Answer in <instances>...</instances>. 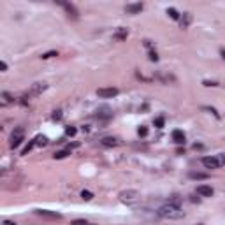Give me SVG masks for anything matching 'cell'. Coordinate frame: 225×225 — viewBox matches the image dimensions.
I'll list each match as a JSON object with an SVG mask.
<instances>
[{"mask_svg":"<svg viewBox=\"0 0 225 225\" xmlns=\"http://www.w3.org/2000/svg\"><path fill=\"white\" fill-rule=\"evenodd\" d=\"M72 225H88V223H86L84 220H74V222H72Z\"/></svg>","mask_w":225,"mask_h":225,"instance_id":"obj_33","label":"cell"},{"mask_svg":"<svg viewBox=\"0 0 225 225\" xmlns=\"http://www.w3.org/2000/svg\"><path fill=\"white\" fill-rule=\"evenodd\" d=\"M0 130H2V125H0Z\"/></svg>","mask_w":225,"mask_h":225,"instance_id":"obj_37","label":"cell"},{"mask_svg":"<svg viewBox=\"0 0 225 225\" xmlns=\"http://www.w3.org/2000/svg\"><path fill=\"white\" fill-rule=\"evenodd\" d=\"M171 139H172V142H176V144H185L186 135H185V132H183V130L176 128V130H172V134H171Z\"/></svg>","mask_w":225,"mask_h":225,"instance_id":"obj_5","label":"cell"},{"mask_svg":"<svg viewBox=\"0 0 225 225\" xmlns=\"http://www.w3.org/2000/svg\"><path fill=\"white\" fill-rule=\"evenodd\" d=\"M216 157V160H218V164H220V167H223V164H225V155L223 153H218V155H215Z\"/></svg>","mask_w":225,"mask_h":225,"instance_id":"obj_26","label":"cell"},{"mask_svg":"<svg viewBox=\"0 0 225 225\" xmlns=\"http://www.w3.org/2000/svg\"><path fill=\"white\" fill-rule=\"evenodd\" d=\"M46 88H48V86L44 83H35L34 86H32V90H30V95H39V93H42Z\"/></svg>","mask_w":225,"mask_h":225,"instance_id":"obj_13","label":"cell"},{"mask_svg":"<svg viewBox=\"0 0 225 225\" xmlns=\"http://www.w3.org/2000/svg\"><path fill=\"white\" fill-rule=\"evenodd\" d=\"M2 97L6 98L7 102H14V98H13V97H11V95H9V93H2Z\"/></svg>","mask_w":225,"mask_h":225,"instance_id":"obj_31","label":"cell"},{"mask_svg":"<svg viewBox=\"0 0 225 225\" xmlns=\"http://www.w3.org/2000/svg\"><path fill=\"white\" fill-rule=\"evenodd\" d=\"M65 134L72 137V135H76V134H77V128H76V127H67V128H65Z\"/></svg>","mask_w":225,"mask_h":225,"instance_id":"obj_24","label":"cell"},{"mask_svg":"<svg viewBox=\"0 0 225 225\" xmlns=\"http://www.w3.org/2000/svg\"><path fill=\"white\" fill-rule=\"evenodd\" d=\"M197 194L202 195V197H213L215 190L211 188V186H208V185H199V186H197Z\"/></svg>","mask_w":225,"mask_h":225,"instance_id":"obj_8","label":"cell"},{"mask_svg":"<svg viewBox=\"0 0 225 225\" xmlns=\"http://www.w3.org/2000/svg\"><path fill=\"white\" fill-rule=\"evenodd\" d=\"M37 215H41V216H46V218H53V220H60L62 215L60 213H56V211H48V209H37L35 211Z\"/></svg>","mask_w":225,"mask_h":225,"instance_id":"obj_9","label":"cell"},{"mask_svg":"<svg viewBox=\"0 0 225 225\" xmlns=\"http://www.w3.org/2000/svg\"><path fill=\"white\" fill-rule=\"evenodd\" d=\"M178 21H179V27H181V28H188L190 23H192V14H190V13H183Z\"/></svg>","mask_w":225,"mask_h":225,"instance_id":"obj_11","label":"cell"},{"mask_svg":"<svg viewBox=\"0 0 225 225\" xmlns=\"http://www.w3.org/2000/svg\"><path fill=\"white\" fill-rule=\"evenodd\" d=\"M53 56H58V51H48V53H42L41 58H42V60H48V58H53Z\"/></svg>","mask_w":225,"mask_h":225,"instance_id":"obj_21","label":"cell"},{"mask_svg":"<svg viewBox=\"0 0 225 225\" xmlns=\"http://www.w3.org/2000/svg\"><path fill=\"white\" fill-rule=\"evenodd\" d=\"M81 197H83L84 201H91V199H93V194H91L90 190H83V192H81Z\"/></svg>","mask_w":225,"mask_h":225,"instance_id":"obj_23","label":"cell"},{"mask_svg":"<svg viewBox=\"0 0 225 225\" xmlns=\"http://www.w3.org/2000/svg\"><path fill=\"white\" fill-rule=\"evenodd\" d=\"M97 95L100 98H112V97H116L118 95V90L116 88H98L97 90Z\"/></svg>","mask_w":225,"mask_h":225,"instance_id":"obj_4","label":"cell"},{"mask_svg":"<svg viewBox=\"0 0 225 225\" xmlns=\"http://www.w3.org/2000/svg\"><path fill=\"white\" fill-rule=\"evenodd\" d=\"M127 35H128V32H127V28H120L118 34L114 35V39H118V41H125Z\"/></svg>","mask_w":225,"mask_h":225,"instance_id":"obj_18","label":"cell"},{"mask_svg":"<svg viewBox=\"0 0 225 225\" xmlns=\"http://www.w3.org/2000/svg\"><path fill=\"white\" fill-rule=\"evenodd\" d=\"M164 125H165V120L162 118V116L160 118H155V127H157V128H162Z\"/></svg>","mask_w":225,"mask_h":225,"instance_id":"obj_25","label":"cell"},{"mask_svg":"<svg viewBox=\"0 0 225 225\" xmlns=\"http://www.w3.org/2000/svg\"><path fill=\"white\" fill-rule=\"evenodd\" d=\"M118 144H120V139H116V137H104L102 139V146H105V148L118 146Z\"/></svg>","mask_w":225,"mask_h":225,"instance_id":"obj_14","label":"cell"},{"mask_svg":"<svg viewBox=\"0 0 225 225\" xmlns=\"http://www.w3.org/2000/svg\"><path fill=\"white\" fill-rule=\"evenodd\" d=\"M142 9H144V6H142L141 2H137V4H128V6H125V13L127 14H139Z\"/></svg>","mask_w":225,"mask_h":225,"instance_id":"obj_7","label":"cell"},{"mask_svg":"<svg viewBox=\"0 0 225 225\" xmlns=\"http://www.w3.org/2000/svg\"><path fill=\"white\" fill-rule=\"evenodd\" d=\"M176 153H178V155H183V153H185V148H178V149H176Z\"/></svg>","mask_w":225,"mask_h":225,"instance_id":"obj_34","label":"cell"},{"mask_svg":"<svg viewBox=\"0 0 225 225\" xmlns=\"http://www.w3.org/2000/svg\"><path fill=\"white\" fill-rule=\"evenodd\" d=\"M202 84H204V86H218L216 81H208V79H206V81H202Z\"/></svg>","mask_w":225,"mask_h":225,"instance_id":"obj_29","label":"cell"},{"mask_svg":"<svg viewBox=\"0 0 225 225\" xmlns=\"http://www.w3.org/2000/svg\"><path fill=\"white\" fill-rule=\"evenodd\" d=\"M58 4H60V6L65 9V11H67V14H69V16H72V18H77V16H79L77 9L72 6V4H67V2H58Z\"/></svg>","mask_w":225,"mask_h":225,"instance_id":"obj_10","label":"cell"},{"mask_svg":"<svg viewBox=\"0 0 225 225\" xmlns=\"http://www.w3.org/2000/svg\"><path fill=\"white\" fill-rule=\"evenodd\" d=\"M188 178L190 179H208L209 174H206V172H190Z\"/></svg>","mask_w":225,"mask_h":225,"instance_id":"obj_15","label":"cell"},{"mask_svg":"<svg viewBox=\"0 0 225 225\" xmlns=\"http://www.w3.org/2000/svg\"><path fill=\"white\" fill-rule=\"evenodd\" d=\"M120 201L123 204H135L141 201V194L137 190H127V192L120 194Z\"/></svg>","mask_w":225,"mask_h":225,"instance_id":"obj_2","label":"cell"},{"mask_svg":"<svg viewBox=\"0 0 225 225\" xmlns=\"http://www.w3.org/2000/svg\"><path fill=\"white\" fill-rule=\"evenodd\" d=\"M194 149H202V144H194Z\"/></svg>","mask_w":225,"mask_h":225,"instance_id":"obj_35","label":"cell"},{"mask_svg":"<svg viewBox=\"0 0 225 225\" xmlns=\"http://www.w3.org/2000/svg\"><path fill=\"white\" fill-rule=\"evenodd\" d=\"M6 70H7V63L0 60V72H6Z\"/></svg>","mask_w":225,"mask_h":225,"instance_id":"obj_32","label":"cell"},{"mask_svg":"<svg viewBox=\"0 0 225 225\" xmlns=\"http://www.w3.org/2000/svg\"><path fill=\"white\" fill-rule=\"evenodd\" d=\"M181 197H178V195H172L171 197V199H169L167 201V204H171V206H178V208H179V204H181Z\"/></svg>","mask_w":225,"mask_h":225,"instance_id":"obj_20","label":"cell"},{"mask_svg":"<svg viewBox=\"0 0 225 225\" xmlns=\"http://www.w3.org/2000/svg\"><path fill=\"white\" fill-rule=\"evenodd\" d=\"M4 225H16V223H14V222H6Z\"/></svg>","mask_w":225,"mask_h":225,"instance_id":"obj_36","label":"cell"},{"mask_svg":"<svg viewBox=\"0 0 225 225\" xmlns=\"http://www.w3.org/2000/svg\"><path fill=\"white\" fill-rule=\"evenodd\" d=\"M167 14H169V18H172V20H176V21L179 20V16H181V14L178 13L174 7H169V9H167Z\"/></svg>","mask_w":225,"mask_h":225,"instance_id":"obj_19","label":"cell"},{"mask_svg":"<svg viewBox=\"0 0 225 225\" xmlns=\"http://www.w3.org/2000/svg\"><path fill=\"white\" fill-rule=\"evenodd\" d=\"M51 118L55 120V121H56V120H60V118H62V111H55V114H53Z\"/></svg>","mask_w":225,"mask_h":225,"instance_id":"obj_30","label":"cell"},{"mask_svg":"<svg viewBox=\"0 0 225 225\" xmlns=\"http://www.w3.org/2000/svg\"><path fill=\"white\" fill-rule=\"evenodd\" d=\"M157 213H158V216L167 218V220H181V218H185V211H181V208H178V206H171V204L162 206Z\"/></svg>","mask_w":225,"mask_h":225,"instance_id":"obj_1","label":"cell"},{"mask_svg":"<svg viewBox=\"0 0 225 225\" xmlns=\"http://www.w3.org/2000/svg\"><path fill=\"white\" fill-rule=\"evenodd\" d=\"M137 134H139L141 137H146L148 135V127H139V128H137Z\"/></svg>","mask_w":225,"mask_h":225,"instance_id":"obj_27","label":"cell"},{"mask_svg":"<svg viewBox=\"0 0 225 225\" xmlns=\"http://www.w3.org/2000/svg\"><path fill=\"white\" fill-rule=\"evenodd\" d=\"M202 165L206 169H220V164H218L216 157H204V158H202Z\"/></svg>","mask_w":225,"mask_h":225,"instance_id":"obj_6","label":"cell"},{"mask_svg":"<svg viewBox=\"0 0 225 225\" xmlns=\"http://www.w3.org/2000/svg\"><path fill=\"white\" fill-rule=\"evenodd\" d=\"M97 116H98V118L109 120L112 116V112H111V109H109L107 105H104V107H98V109H97Z\"/></svg>","mask_w":225,"mask_h":225,"instance_id":"obj_12","label":"cell"},{"mask_svg":"<svg viewBox=\"0 0 225 225\" xmlns=\"http://www.w3.org/2000/svg\"><path fill=\"white\" fill-rule=\"evenodd\" d=\"M34 146H35V142H34V141H30V142H28L27 146H25L23 149H21V155H28V151H30V149H32Z\"/></svg>","mask_w":225,"mask_h":225,"instance_id":"obj_22","label":"cell"},{"mask_svg":"<svg viewBox=\"0 0 225 225\" xmlns=\"http://www.w3.org/2000/svg\"><path fill=\"white\" fill-rule=\"evenodd\" d=\"M69 155H70V151H69V149H63V151H56V153L53 155V158H55V160H62V158L69 157Z\"/></svg>","mask_w":225,"mask_h":225,"instance_id":"obj_17","label":"cell"},{"mask_svg":"<svg viewBox=\"0 0 225 225\" xmlns=\"http://www.w3.org/2000/svg\"><path fill=\"white\" fill-rule=\"evenodd\" d=\"M149 60H151V62H158V55H157V51H149Z\"/></svg>","mask_w":225,"mask_h":225,"instance_id":"obj_28","label":"cell"},{"mask_svg":"<svg viewBox=\"0 0 225 225\" xmlns=\"http://www.w3.org/2000/svg\"><path fill=\"white\" fill-rule=\"evenodd\" d=\"M34 142H35V146H46L48 144V137L46 135H37L34 139Z\"/></svg>","mask_w":225,"mask_h":225,"instance_id":"obj_16","label":"cell"},{"mask_svg":"<svg viewBox=\"0 0 225 225\" xmlns=\"http://www.w3.org/2000/svg\"><path fill=\"white\" fill-rule=\"evenodd\" d=\"M25 139V128L23 127H16L11 132V149H16Z\"/></svg>","mask_w":225,"mask_h":225,"instance_id":"obj_3","label":"cell"}]
</instances>
